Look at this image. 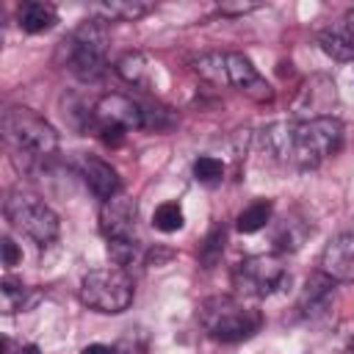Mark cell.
<instances>
[{"instance_id": "cell-9", "label": "cell", "mask_w": 354, "mask_h": 354, "mask_svg": "<svg viewBox=\"0 0 354 354\" xmlns=\"http://www.w3.org/2000/svg\"><path fill=\"white\" fill-rule=\"evenodd\" d=\"M136 202L124 194L111 196L100 207V232L105 241H138L136 238Z\"/></svg>"}, {"instance_id": "cell-24", "label": "cell", "mask_w": 354, "mask_h": 354, "mask_svg": "<svg viewBox=\"0 0 354 354\" xmlns=\"http://www.w3.org/2000/svg\"><path fill=\"white\" fill-rule=\"evenodd\" d=\"M194 177L202 183V185H218L224 180V163L213 155H199L194 160Z\"/></svg>"}, {"instance_id": "cell-10", "label": "cell", "mask_w": 354, "mask_h": 354, "mask_svg": "<svg viewBox=\"0 0 354 354\" xmlns=\"http://www.w3.org/2000/svg\"><path fill=\"white\" fill-rule=\"evenodd\" d=\"M335 282H354V232H337L321 252V268Z\"/></svg>"}, {"instance_id": "cell-14", "label": "cell", "mask_w": 354, "mask_h": 354, "mask_svg": "<svg viewBox=\"0 0 354 354\" xmlns=\"http://www.w3.org/2000/svg\"><path fill=\"white\" fill-rule=\"evenodd\" d=\"M260 144H263V152L271 155L274 160L290 163V152H293V122H274V124L263 127Z\"/></svg>"}, {"instance_id": "cell-3", "label": "cell", "mask_w": 354, "mask_h": 354, "mask_svg": "<svg viewBox=\"0 0 354 354\" xmlns=\"http://www.w3.org/2000/svg\"><path fill=\"white\" fill-rule=\"evenodd\" d=\"M3 138L22 158L44 160L58 152L55 127L41 113L25 105H11L3 111Z\"/></svg>"}, {"instance_id": "cell-7", "label": "cell", "mask_w": 354, "mask_h": 354, "mask_svg": "<svg viewBox=\"0 0 354 354\" xmlns=\"http://www.w3.org/2000/svg\"><path fill=\"white\" fill-rule=\"evenodd\" d=\"M288 282H290V274L279 254H252L235 263L232 268V288L249 299L274 296Z\"/></svg>"}, {"instance_id": "cell-2", "label": "cell", "mask_w": 354, "mask_h": 354, "mask_svg": "<svg viewBox=\"0 0 354 354\" xmlns=\"http://www.w3.org/2000/svg\"><path fill=\"white\" fill-rule=\"evenodd\" d=\"M61 53H64V61L75 77H80L83 83H97L108 66V61H105V53H108L105 19H100V17L83 19L69 33V39L61 41Z\"/></svg>"}, {"instance_id": "cell-23", "label": "cell", "mask_w": 354, "mask_h": 354, "mask_svg": "<svg viewBox=\"0 0 354 354\" xmlns=\"http://www.w3.org/2000/svg\"><path fill=\"white\" fill-rule=\"evenodd\" d=\"M183 224H185V216L177 202H163L152 213V227L160 232H177V230H183Z\"/></svg>"}, {"instance_id": "cell-26", "label": "cell", "mask_w": 354, "mask_h": 354, "mask_svg": "<svg viewBox=\"0 0 354 354\" xmlns=\"http://www.w3.org/2000/svg\"><path fill=\"white\" fill-rule=\"evenodd\" d=\"M0 246H3V266H6V268H14V266L22 260V252L17 249V243H14L8 235H3V243H0Z\"/></svg>"}, {"instance_id": "cell-19", "label": "cell", "mask_w": 354, "mask_h": 354, "mask_svg": "<svg viewBox=\"0 0 354 354\" xmlns=\"http://www.w3.org/2000/svg\"><path fill=\"white\" fill-rule=\"evenodd\" d=\"M194 72L213 86H227V53H202L194 61Z\"/></svg>"}, {"instance_id": "cell-27", "label": "cell", "mask_w": 354, "mask_h": 354, "mask_svg": "<svg viewBox=\"0 0 354 354\" xmlns=\"http://www.w3.org/2000/svg\"><path fill=\"white\" fill-rule=\"evenodd\" d=\"M80 354H116V348H111V346H105V343H91V346H86Z\"/></svg>"}, {"instance_id": "cell-15", "label": "cell", "mask_w": 354, "mask_h": 354, "mask_svg": "<svg viewBox=\"0 0 354 354\" xmlns=\"http://www.w3.org/2000/svg\"><path fill=\"white\" fill-rule=\"evenodd\" d=\"M321 50L332 61H354V30L348 25H332L318 33Z\"/></svg>"}, {"instance_id": "cell-4", "label": "cell", "mask_w": 354, "mask_h": 354, "mask_svg": "<svg viewBox=\"0 0 354 354\" xmlns=\"http://www.w3.org/2000/svg\"><path fill=\"white\" fill-rule=\"evenodd\" d=\"M343 147V122L337 116H310L293 122L290 163L299 169H315Z\"/></svg>"}, {"instance_id": "cell-25", "label": "cell", "mask_w": 354, "mask_h": 354, "mask_svg": "<svg viewBox=\"0 0 354 354\" xmlns=\"http://www.w3.org/2000/svg\"><path fill=\"white\" fill-rule=\"evenodd\" d=\"M263 3H243V0H238V3H218V14L221 17H241V14H249V11H257Z\"/></svg>"}, {"instance_id": "cell-22", "label": "cell", "mask_w": 354, "mask_h": 354, "mask_svg": "<svg viewBox=\"0 0 354 354\" xmlns=\"http://www.w3.org/2000/svg\"><path fill=\"white\" fill-rule=\"evenodd\" d=\"M25 299H28V288L11 277H6L0 282V310L3 315H14L25 307Z\"/></svg>"}, {"instance_id": "cell-29", "label": "cell", "mask_w": 354, "mask_h": 354, "mask_svg": "<svg viewBox=\"0 0 354 354\" xmlns=\"http://www.w3.org/2000/svg\"><path fill=\"white\" fill-rule=\"evenodd\" d=\"M346 25H348V28H351V30H354V8H351V11H348V14H346Z\"/></svg>"}, {"instance_id": "cell-28", "label": "cell", "mask_w": 354, "mask_h": 354, "mask_svg": "<svg viewBox=\"0 0 354 354\" xmlns=\"http://www.w3.org/2000/svg\"><path fill=\"white\" fill-rule=\"evenodd\" d=\"M17 354H41V351H39V346H36V343H28V346H22Z\"/></svg>"}, {"instance_id": "cell-6", "label": "cell", "mask_w": 354, "mask_h": 354, "mask_svg": "<svg viewBox=\"0 0 354 354\" xmlns=\"http://www.w3.org/2000/svg\"><path fill=\"white\" fill-rule=\"evenodd\" d=\"M6 218L14 230L28 235L39 246H50L61 232L58 213L30 191H11L6 199Z\"/></svg>"}, {"instance_id": "cell-5", "label": "cell", "mask_w": 354, "mask_h": 354, "mask_svg": "<svg viewBox=\"0 0 354 354\" xmlns=\"http://www.w3.org/2000/svg\"><path fill=\"white\" fill-rule=\"evenodd\" d=\"M136 285L127 268H94L80 279V301L102 315H119L133 304Z\"/></svg>"}, {"instance_id": "cell-12", "label": "cell", "mask_w": 354, "mask_h": 354, "mask_svg": "<svg viewBox=\"0 0 354 354\" xmlns=\"http://www.w3.org/2000/svg\"><path fill=\"white\" fill-rule=\"evenodd\" d=\"M332 299H335V279H329L324 271H315L304 282V290L299 296V310L307 318H318L329 310Z\"/></svg>"}, {"instance_id": "cell-11", "label": "cell", "mask_w": 354, "mask_h": 354, "mask_svg": "<svg viewBox=\"0 0 354 354\" xmlns=\"http://www.w3.org/2000/svg\"><path fill=\"white\" fill-rule=\"evenodd\" d=\"M83 180L91 188V194L97 199H102V202H108L111 196L122 194L119 171L108 160H102V158H94V155H86L83 158Z\"/></svg>"}, {"instance_id": "cell-13", "label": "cell", "mask_w": 354, "mask_h": 354, "mask_svg": "<svg viewBox=\"0 0 354 354\" xmlns=\"http://www.w3.org/2000/svg\"><path fill=\"white\" fill-rule=\"evenodd\" d=\"M17 22L25 33H44L58 22V8L53 3L28 0L17 8Z\"/></svg>"}, {"instance_id": "cell-21", "label": "cell", "mask_w": 354, "mask_h": 354, "mask_svg": "<svg viewBox=\"0 0 354 354\" xmlns=\"http://www.w3.org/2000/svg\"><path fill=\"white\" fill-rule=\"evenodd\" d=\"M116 75L130 86H147V58L141 53H124L116 61Z\"/></svg>"}, {"instance_id": "cell-16", "label": "cell", "mask_w": 354, "mask_h": 354, "mask_svg": "<svg viewBox=\"0 0 354 354\" xmlns=\"http://www.w3.org/2000/svg\"><path fill=\"white\" fill-rule=\"evenodd\" d=\"M152 8H155L152 3H138V0H111V3L91 6V14L105 22H136L147 17Z\"/></svg>"}, {"instance_id": "cell-20", "label": "cell", "mask_w": 354, "mask_h": 354, "mask_svg": "<svg viewBox=\"0 0 354 354\" xmlns=\"http://www.w3.org/2000/svg\"><path fill=\"white\" fill-rule=\"evenodd\" d=\"M224 243H227V230H224V224H213L210 232L205 235L202 246H199V263H202V268H213V266L221 260Z\"/></svg>"}, {"instance_id": "cell-18", "label": "cell", "mask_w": 354, "mask_h": 354, "mask_svg": "<svg viewBox=\"0 0 354 354\" xmlns=\"http://www.w3.org/2000/svg\"><path fill=\"white\" fill-rule=\"evenodd\" d=\"M271 216H274V205H271V199H257V202H252L249 207H243V210L238 213L235 227H238V232L252 235V232H260V230L271 221Z\"/></svg>"}, {"instance_id": "cell-8", "label": "cell", "mask_w": 354, "mask_h": 354, "mask_svg": "<svg viewBox=\"0 0 354 354\" xmlns=\"http://www.w3.org/2000/svg\"><path fill=\"white\" fill-rule=\"evenodd\" d=\"M91 130H144V105H138L136 100L124 97V94H105L97 100V105L91 108V119H88Z\"/></svg>"}, {"instance_id": "cell-17", "label": "cell", "mask_w": 354, "mask_h": 354, "mask_svg": "<svg viewBox=\"0 0 354 354\" xmlns=\"http://www.w3.org/2000/svg\"><path fill=\"white\" fill-rule=\"evenodd\" d=\"M310 232H313V227H310L301 216H285V218L277 224L274 249H277V252H296V249H301V243L307 241Z\"/></svg>"}, {"instance_id": "cell-1", "label": "cell", "mask_w": 354, "mask_h": 354, "mask_svg": "<svg viewBox=\"0 0 354 354\" xmlns=\"http://www.w3.org/2000/svg\"><path fill=\"white\" fill-rule=\"evenodd\" d=\"M199 326L216 343H243L263 326V315L235 296H210L196 310Z\"/></svg>"}]
</instances>
